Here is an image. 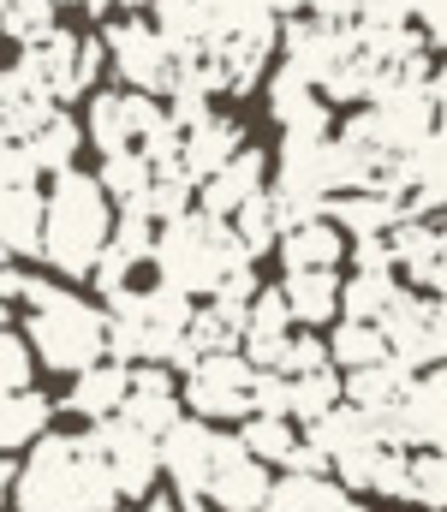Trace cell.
<instances>
[{
	"mask_svg": "<svg viewBox=\"0 0 447 512\" xmlns=\"http://www.w3.org/2000/svg\"><path fill=\"white\" fill-rule=\"evenodd\" d=\"M287 42V66H298L310 84H322L334 72V60L352 48V24H322V18H287V30H275Z\"/></svg>",
	"mask_w": 447,
	"mask_h": 512,
	"instance_id": "obj_17",
	"label": "cell"
},
{
	"mask_svg": "<svg viewBox=\"0 0 447 512\" xmlns=\"http://www.w3.org/2000/svg\"><path fill=\"white\" fill-rule=\"evenodd\" d=\"M102 54H114V72H120L138 96H155V90L173 84V54L161 48V36L149 30L144 18H120V24H108Z\"/></svg>",
	"mask_w": 447,
	"mask_h": 512,
	"instance_id": "obj_10",
	"label": "cell"
},
{
	"mask_svg": "<svg viewBox=\"0 0 447 512\" xmlns=\"http://www.w3.org/2000/svg\"><path fill=\"white\" fill-rule=\"evenodd\" d=\"M340 405V376L334 370H310V376H287V417L316 423L322 411Z\"/></svg>",
	"mask_w": 447,
	"mask_h": 512,
	"instance_id": "obj_32",
	"label": "cell"
},
{
	"mask_svg": "<svg viewBox=\"0 0 447 512\" xmlns=\"http://www.w3.org/2000/svg\"><path fill=\"white\" fill-rule=\"evenodd\" d=\"M18 489V512H114L120 495H114V477L84 435H42L30 441V459L24 471L12 477Z\"/></svg>",
	"mask_w": 447,
	"mask_h": 512,
	"instance_id": "obj_1",
	"label": "cell"
},
{
	"mask_svg": "<svg viewBox=\"0 0 447 512\" xmlns=\"http://www.w3.org/2000/svg\"><path fill=\"white\" fill-rule=\"evenodd\" d=\"M12 298L30 304V322H24V328H30V346H36V358H42L48 370L78 376V370L102 364V352H108V322H102L96 304H84V298H72L66 286L36 280V274H12Z\"/></svg>",
	"mask_w": 447,
	"mask_h": 512,
	"instance_id": "obj_2",
	"label": "cell"
},
{
	"mask_svg": "<svg viewBox=\"0 0 447 512\" xmlns=\"http://www.w3.org/2000/svg\"><path fill=\"white\" fill-rule=\"evenodd\" d=\"M78 6H84V12H108V0H78Z\"/></svg>",
	"mask_w": 447,
	"mask_h": 512,
	"instance_id": "obj_48",
	"label": "cell"
},
{
	"mask_svg": "<svg viewBox=\"0 0 447 512\" xmlns=\"http://www.w3.org/2000/svg\"><path fill=\"white\" fill-rule=\"evenodd\" d=\"M269 114L287 137H328V108L316 96V84L298 72V66H281L269 78Z\"/></svg>",
	"mask_w": 447,
	"mask_h": 512,
	"instance_id": "obj_18",
	"label": "cell"
},
{
	"mask_svg": "<svg viewBox=\"0 0 447 512\" xmlns=\"http://www.w3.org/2000/svg\"><path fill=\"white\" fill-rule=\"evenodd\" d=\"M114 417H120V423H132V429L149 435V441H161V435H167V423H179V393H173V376H167L161 364L132 370L126 399H120V411H114Z\"/></svg>",
	"mask_w": 447,
	"mask_h": 512,
	"instance_id": "obj_15",
	"label": "cell"
},
{
	"mask_svg": "<svg viewBox=\"0 0 447 512\" xmlns=\"http://www.w3.org/2000/svg\"><path fill=\"white\" fill-rule=\"evenodd\" d=\"M72 6H78V0H72Z\"/></svg>",
	"mask_w": 447,
	"mask_h": 512,
	"instance_id": "obj_50",
	"label": "cell"
},
{
	"mask_svg": "<svg viewBox=\"0 0 447 512\" xmlns=\"http://www.w3.org/2000/svg\"><path fill=\"white\" fill-rule=\"evenodd\" d=\"M144 512H173V501H161V495H155V501H144Z\"/></svg>",
	"mask_w": 447,
	"mask_h": 512,
	"instance_id": "obj_47",
	"label": "cell"
},
{
	"mask_svg": "<svg viewBox=\"0 0 447 512\" xmlns=\"http://www.w3.org/2000/svg\"><path fill=\"white\" fill-rule=\"evenodd\" d=\"M352 262H358V274H394L388 239H352Z\"/></svg>",
	"mask_w": 447,
	"mask_h": 512,
	"instance_id": "obj_41",
	"label": "cell"
},
{
	"mask_svg": "<svg viewBox=\"0 0 447 512\" xmlns=\"http://www.w3.org/2000/svg\"><path fill=\"white\" fill-rule=\"evenodd\" d=\"M155 120H161L155 96H138V90L114 96V90H102V96L90 102V143H96L102 155H120V149H132Z\"/></svg>",
	"mask_w": 447,
	"mask_h": 512,
	"instance_id": "obj_13",
	"label": "cell"
},
{
	"mask_svg": "<svg viewBox=\"0 0 447 512\" xmlns=\"http://www.w3.org/2000/svg\"><path fill=\"white\" fill-rule=\"evenodd\" d=\"M263 6H269V12H287V18H293V12L304 6V0H263Z\"/></svg>",
	"mask_w": 447,
	"mask_h": 512,
	"instance_id": "obj_46",
	"label": "cell"
},
{
	"mask_svg": "<svg viewBox=\"0 0 447 512\" xmlns=\"http://www.w3.org/2000/svg\"><path fill=\"white\" fill-rule=\"evenodd\" d=\"M322 215H328L334 227H346L352 239H388V227L400 221V209H394L382 191H346V197H334Z\"/></svg>",
	"mask_w": 447,
	"mask_h": 512,
	"instance_id": "obj_27",
	"label": "cell"
},
{
	"mask_svg": "<svg viewBox=\"0 0 447 512\" xmlns=\"http://www.w3.org/2000/svg\"><path fill=\"white\" fill-rule=\"evenodd\" d=\"M412 382V370H400L394 358H382V364H370V370H352L340 393H346V405H358V411H370V417H388L394 411V399L406 393Z\"/></svg>",
	"mask_w": 447,
	"mask_h": 512,
	"instance_id": "obj_26",
	"label": "cell"
},
{
	"mask_svg": "<svg viewBox=\"0 0 447 512\" xmlns=\"http://www.w3.org/2000/svg\"><path fill=\"white\" fill-rule=\"evenodd\" d=\"M382 441V423L370 417V411H358V405H334V411H322L316 423H310V447L334 465V459H346V453H358V447H376Z\"/></svg>",
	"mask_w": 447,
	"mask_h": 512,
	"instance_id": "obj_20",
	"label": "cell"
},
{
	"mask_svg": "<svg viewBox=\"0 0 447 512\" xmlns=\"http://www.w3.org/2000/svg\"><path fill=\"white\" fill-rule=\"evenodd\" d=\"M394 292H400L394 274H352L346 292H340V310H346V322H370L376 328V316L394 304Z\"/></svg>",
	"mask_w": 447,
	"mask_h": 512,
	"instance_id": "obj_34",
	"label": "cell"
},
{
	"mask_svg": "<svg viewBox=\"0 0 447 512\" xmlns=\"http://www.w3.org/2000/svg\"><path fill=\"white\" fill-rule=\"evenodd\" d=\"M155 459L173 483V495H203V477H209V459H215V429L203 417H179L167 423V435L155 441Z\"/></svg>",
	"mask_w": 447,
	"mask_h": 512,
	"instance_id": "obj_11",
	"label": "cell"
},
{
	"mask_svg": "<svg viewBox=\"0 0 447 512\" xmlns=\"http://www.w3.org/2000/svg\"><path fill=\"white\" fill-rule=\"evenodd\" d=\"M36 179V167H30V155H24V143H6L0 137V191H18V185H30Z\"/></svg>",
	"mask_w": 447,
	"mask_h": 512,
	"instance_id": "obj_40",
	"label": "cell"
},
{
	"mask_svg": "<svg viewBox=\"0 0 447 512\" xmlns=\"http://www.w3.org/2000/svg\"><path fill=\"white\" fill-rule=\"evenodd\" d=\"M376 334H382V346H388V358L400 364V370H436L447 352V310L442 298H430V292H394V304L376 316Z\"/></svg>",
	"mask_w": 447,
	"mask_h": 512,
	"instance_id": "obj_5",
	"label": "cell"
},
{
	"mask_svg": "<svg viewBox=\"0 0 447 512\" xmlns=\"http://www.w3.org/2000/svg\"><path fill=\"white\" fill-rule=\"evenodd\" d=\"M382 358H388V346L370 322H340L334 340H328V364H340V370H370Z\"/></svg>",
	"mask_w": 447,
	"mask_h": 512,
	"instance_id": "obj_35",
	"label": "cell"
},
{
	"mask_svg": "<svg viewBox=\"0 0 447 512\" xmlns=\"http://www.w3.org/2000/svg\"><path fill=\"white\" fill-rule=\"evenodd\" d=\"M281 256H287V274H298V268H334L340 262V251H346V239H340V227L322 215V221H298V227H287L281 239Z\"/></svg>",
	"mask_w": 447,
	"mask_h": 512,
	"instance_id": "obj_25",
	"label": "cell"
},
{
	"mask_svg": "<svg viewBox=\"0 0 447 512\" xmlns=\"http://www.w3.org/2000/svg\"><path fill=\"white\" fill-rule=\"evenodd\" d=\"M149 245H155V221H149V209L144 203H126L120 209V227H114V239L96 251V286H102V298L108 292H120L126 280H132V268L138 262H149Z\"/></svg>",
	"mask_w": 447,
	"mask_h": 512,
	"instance_id": "obj_14",
	"label": "cell"
},
{
	"mask_svg": "<svg viewBox=\"0 0 447 512\" xmlns=\"http://www.w3.org/2000/svg\"><path fill=\"white\" fill-rule=\"evenodd\" d=\"M149 262H155V274H161V286H173V292H215L233 268H251V256L239 251V239H233V227L227 221H215V215H173V221H161V233H155V245H149Z\"/></svg>",
	"mask_w": 447,
	"mask_h": 512,
	"instance_id": "obj_3",
	"label": "cell"
},
{
	"mask_svg": "<svg viewBox=\"0 0 447 512\" xmlns=\"http://www.w3.org/2000/svg\"><path fill=\"white\" fill-rule=\"evenodd\" d=\"M78 143H84V131L72 126L66 114H54L36 137H24V155H30V167H36V173H66V167H72V155H78Z\"/></svg>",
	"mask_w": 447,
	"mask_h": 512,
	"instance_id": "obj_30",
	"label": "cell"
},
{
	"mask_svg": "<svg viewBox=\"0 0 447 512\" xmlns=\"http://www.w3.org/2000/svg\"><path fill=\"white\" fill-rule=\"evenodd\" d=\"M126 382H132V370H126V364H90V370H78V382H72V393H66V411H72V417L102 423V417H114V411H120Z\"/></svg>",
	"mask_w": 447,
	"mask_h": 512,
	"instance_id": "obj_22",
	"label": "cell"
},
{
	"mask_svg": "<svg viewBox=\"0 0 447 512\" xmlns=\"http://www.w3.org/2000/svg\"><path fill=\"white\" fill-rule=\"evenodd\" d=\"M263 173H269L263 149H251V143H245L233 161H221L209 179H197V197H203V209H197V215L233 221V209H239V203H251V197L263 191Z\"/></svg>",
	"mask_w": 447,
	"mask_h": 512,
	"instance_id": "obj_16",
	"label": "cell"
},
{
	"mask_svg": "<svg viewBox=\"0 0 447 512\" xmlns=\"http://www.w3.org/2000/svg\"><path fill=\"white\" fill-rule=\"evenodd\" d=\"M245 149V131L239 120H227V114H203L197 126H185V143H179V161H185V173L191 179H209L221 161H233Z\"/></svg>",
	"mask_w": 447,
	"mask_h": 512,
	"instance_id": "obj_19",
	"label": "cell"
},
{
	"mask_svg": "<svg viewBox=\"0 0 447 512\" xmlns=\"http://www.w3.org/2000/svg\"><path fill=\"white\" fill-rule=\"evenodd\" d=\"M233 239H239V251L251 256V262H257L263 251H275V239H281V215H275V197H269V191H257L251 203L233 209Z\"/></svg>",
	"mask_w": 447,
	"mask_h": 512,
	"instance_id": "obj_29",
	"label": "cell"
},
{
	"mask_svg": "<svg viewBox=\"0 0 447 512\" xmlns=\"http://www.w3.org/2000/svg\"><path fill=\"white\" fill-rule=\"evenodd\" d=\"M0 251H12V256L42 251V191L36 185L0 191Z\"/></svg>",
	"mask_w": 447,
	"mask_h": 512,
	"instance_id": "obj_24",
	"label": "cell"
},
{
	"mask_svg": "<svg viewBox=\"0 0 447 512\" xmlns=\"http://www.w3.org/2000/svg\"><path fill=\"white\" fill-rule=\"evenodd\" d=\"M90 441H96V453H102V465H108V477H114V495H120V501H144L149 483H155V471H161L155 441L138 435L132 423H120V417H102V423L90 429Z\"/></svg>",
	"mask_w": 447,
	"mask_h": 512,
	"instance_id": "obj_9",
	"label": "cell"
},
{
	"mask_svg": "<svg viewBox=\"0 0 447 512\" xmlns=\"http://www.w3.org/2000/svg\"><path fill=\"white\" fill-rule=\"evenodd\" d=\"M364 501H352L340 483H328V477H298L287 471L281 483H269V501L263 512H358Z\"/></svg>",
	"mask_w": 447,
	"mask_h": 512,
	"instance_id": "obj_21",
	"label": "cell"
},
{
	"mask_svg": "<svg viewBox=\"0 0 447 512\" xmlns=\"http://www.w3.org/2000/svg\"><path fill=\"white\" fill-rule=\"evenodd\" d=\"M108 245V197L90 173L66 167L54 173V191L42 197V256L66 274L84 280L96 268V251Z\"/></svg>",
	"mask_w": 447,
	"mask_h": 512,
	"instance_id": "obj_4",
	"label": "cell"
},
{
	"mask_svg": "<svg viewBox=\"0 0 447 512\" xmlns=\"http://www.w3.org/2000/svg\"><path fill=\"white\" fill-rule=\"evenodd\" d=\"M388 256L394 268H406L418 280V292H442L447 286V233L436 221H394L388 227Z\"/></svg>",
	"mask_w": 447,
	"mask_h": 512,
	"instance_id": "obj_12",
	"label": "cell"
},
{
	"mask_svg": "<svg viewBox=\"0 0 447 512\" xmlns=\"http://www.w3.org/2000/svg\"><path fill=\"white\" fill-rule=\"evenodd\" d=\"M281 298H287V316H293V322L322 328V322L340 310V280H334V268H298V274H287Z\"/></svg>",
	"mask_w": 447,
	"mask_h": 512,
	"instance_id": "obj_23",
	"label": "cell"
},
{
	"mask_svg": "<svg viewBox=\"0 0 447 512\" xmlns=\"http://www.w3.org/2000/svg\"><path fill=\"white\" fill-rule=\"evenodd\" d=\"M310 370H328V346L310 340V334H287V346L275 358V376H310Z\"/></svg>",
	"mask_w": 447,
	"mask_h": 512,
	"instance_id": "obj_38",
	"label": "cell"
},
{
	"mask_svg": "<svg viewBox=\"0 0 447 512\" xmlns=\"http://www.w3.org/2000/svg\"><path fill=\"white\" fill-rule=\"evenodd\" d=\"M18 387H30V352L12 328H0V393H18Z\"/></svg>",
	"mask_w": 447,
	"mask_h": 512,
	"instance_id": "obj_39",
	"label": "cell"
},
{
	"mask_svg": "<svg viewBox=\"0 0 447 512\" xmlns=\"http://www.w3.org/2000/svg\"><path fill=\"white\" fill-rule=\"evenodd\" d=\"M406 6H412V18H418V36L436 48V42H442V0H406Z\"/></svg>",
	"mask_w": 447,
	"mask_h": 512,
	"instance_id": "obj_43",
	"label": "cell"
},
{
	"mask_svg": "<svg viewBox=\"0 0 447 512\" xmlns=\"http://www.w3.org/2000/svg\"><path fill=\"white\" fill-rule=\"evenodd\" d=\"M310 6V18H322V24H352L358 18V0H304Z\"/></svg>",
	"mask_w": 447,
	"mask_h": 512,
	"instance_id": "obj_44",
	"label": "cell"
},
{
	"mask_svg": "<svg viewBox=\"0 0 447 512\" xmlns=\"http://www.w3.org/2000/svg\"><path fill=\"white\" fill-rule=\"evenodd\" d=\"M382 423V441L388 447H418V453H442L447 441V376L442 370H418L406 393L394 399V411L388 417H376Z\"/></svg>",
	"mask_w": 447,
	"mask_h": 512,
	"instance_id": "obj_6",
	"label": "cell"
},
{
	"mask_svg": "<svg viewBox=\"0 0 447 512\" xmlns=\"http://www.w3.org/2000/svg\"><path fill=\"white\" fill-rule=\"evenodd\" d=\"M269 501V465H257L239 435H215V459L203 477V507L215 512H263Z\"/></svg>",
	"mask_w": 447,
	"mask_h": 512,
	"instance_id": "obj_8",
	"label": "cell"
},
{
	"mask_svg": "<svg viewBox=\"0 0 447 512\" xmlns=\"http://www.w3.org/2000/svg\"><path fill=\"white\" fill-rule=\"evenodd\" d=\"M12 495V465H6V453H0V501Z\"/></svg>",
	"mask_w": 447,
	"mask_h": 512,
	"instance_id": "obj_45",
	"label": "cell"
},
{
	"mask_svg": "<svg viewBox=\"0 0 447 512\" xmlns=\"http://www.w3.org/2000/svg\"><path fill=\"white\" fill-rule=\"evenodd\" d=\"M0 30L18 48H36L54 30V0H0Z\"/></svg>",
	"mask_w": 447,
	"mask_h": 512,
	"instance_id": "obj_37",
	"label": "cell"
},
{
	"mask_svg": "<svg viewBox=\"0 0 447 512\" xmlns=\"http://www.w3.org/2000/svg\"><path fill=\"white\" fill-rule=\"evenodd\" d=\"M239 447H245L257 465H281V471H287V459H293V447H298L293 417H245Z\"/></svg>",
	"mask_w": 447,
	"mask_h": 512,
	"instance_id": "obj_31",
	"label": "cell"
},
{
	"mask_svg": "<svg viewBox=\"0 0 447 512\" xmlns=\"http://www.w3.org/2000/svg\"><path fill=\"white\" fill-rule=\"evenodd\" d=\"M102 36H78V90H90L96 78H102Z\"/></svg>",
	"mask_w": 447,
	"mask_h": 512,
	"instance_id": "obj_42",
	"label": "cell"
},
{
	"mask_svg": "<svg viewBox=\"0 0 447 512\" xmlns=\"http://www.w3.org/2000/svg\"><path fill=\"white\" fill-rule=\"evenodd\" d=\"M406 501H418L424 512L447 507V459L442 453H406Z\"/></svg>",
	"mask_w": 447,
	"mask_h": 512,
	"instance_id": "obj_36",
	"label": "cell"
},
{
	"mask_svg": "<svg viewBox=\"0 0 447 512\" xmlns=\"http://www.w3.org/2000/svg\"><path fill=\"white\" fill-rule=\"evenodd\" d=\"M48 417H54V405L36 393V387H18V393H0V453H12V447H30V441H42L48 435Z\"/></svg>",
	"mask_w": 447,
	"mask_h": 512,
	"instance_id": "obj_28",
	"label": "cell"
},
{
	"mask_svg": "<svg viewBox=\"0 0 447 512\" xmlns=\"http://www.w3.org/2000/svg\"><path fill=\"white\" fill-rule=\"evenodd\" d=\"M120 6H126V12H138V6H149V0H120Z\"/></svg>",
	"mask_w": 447,
	"mask_h": 512,
	"instance_id": "obj_49",
	"label": "cell"
},
{
	"mask_svg": "<svg viewBox=\"0 0 447 512\" xmlns=\"http://www.w3.org/2000/svg\"><path fill=\"white\" fill-rule=\"evenodd\" d=\"M96 185H102V197H114L120 209L126 203H138L149 191V161L138 149H120V155H102V173H96Z\"/></svg>",
	"mask_w": 447,
	"mask_h": 512,
	"instance_id": "obj_33",
	"label": "cell"
},
{
	"mask_svg": "<svg viewBox=\"0 0 447 512\" xmlns=\"http://www.w3.org/2000/svg\"><path fill=\"white\" fill-rule=\"evenodd\" d=\"M251 364L239 352H209L191 364L185 376V405L203 417V423H227V417H251Z\"/></svg>",
	"mask_w": 447,
	"mask_h": 512,
	"instance_id": "obj_7",
	"label": "cell"
}]
</instances>
